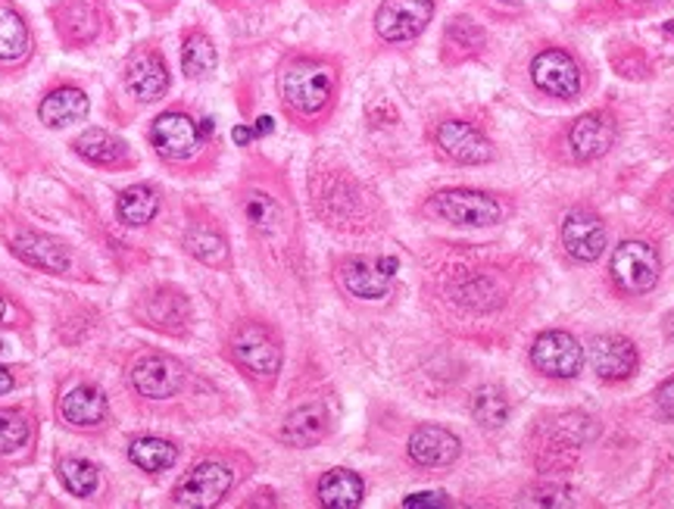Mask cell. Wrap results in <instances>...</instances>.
<instances>
[{"mask_svg":"<svg viewBox=\"0 0 674 509\" xmlns=\"http://www.w3.org/2000/svg\"><path fill=\"white\" fill-rule=\"evenodd\" d=\"M525 269L512 272L503 260H478V263L456 265L447 275L444 297L449 306L471 319H493L503 316L522 291Z\"/></svg>","mask_w":674,"mask_h":509,"instance_id":"cell-1","label":"cell"},{"mask_svg":"<svg viewBox=\"0 0 674 509\" xmlns=\"http://www.w3.org/2000/svg\"><path fill=\"white\" fill-rule=\"evenodd\" d=\"M341 88L338 63L328 57H290L278 72V94L285 103L287 116L300 125L319 123L331 113Z\"/></svg>","mask_w":674,"mask_h":509,"instance_id":"cell-2","label":"cell"},{"mask_svg":"<svg viewBox=\"0 0 674 509\" xmlns=\"http://www.w3.org/2000/svg\"><path fill=\"white\" fill-rule=\"evenodd\" d=\"M537 98L552 103H578L587 91V66L566 44H540L525 66Z\"/></svg>","mask_w":674,"mask_h":509,"instance_id":"cell-3","label":"cell"},{"mask_svg":"<svg viewBox=\"0 0 674 509\" xmlns=\"http://www.w3.org/2000/svg\"><path fill=\"white\" fill-rule=\"evenodd\" d=\"M312 206L325 225L334 228L359 231L372 225V197L363 191V184L344 172L312 179Z\"/></svg>","mask_w":674,"mask_h":509,"instance_id":"cell-4","label":"cell"},{"mask_svg":"<svg viewBox=\"0 0 674 509\" xmlns=\"http://www.w3.org/2000/svg\"><path fill=\"white\" fill-rule=\"evenodd\" d=\"M422 213L434 223L459 225V228H493L506 219V204L491 191L449 188V191L431 194Z\"/></svg>","mask_w":674,"mask_h":509,"instance_id":"cell-5","label":"cell"},{"mask_svg":"<svg viewBox=\"0 0 674 509\" xmlns=\"http://www.w3.org/2000/svg\"><path fill=\"white\" fill-rule=\"evenodd\" d=\"M609 275H613L615 287L621 294H650L659 285V275H662V260H659V250L647 241H621L615 247L613 263H609Z\"/></svg>","mask_w":674,"mask_h":509,"instance_id":"cell-6","label":"cell"},{"mask_svg":"<svg viewBox=\"0 0 674 509\" xmlns=\"http://www.w3.org/2000/svg\"><path fill=\"white\" fill-rule=\"evenodd\" d=\"M231 360L253 378H275L282 369V341L263 323H247L231 335Z\"/></svg>","mask_w":674,"mask_h":509,"instance_id":"cell-7","label":"cell"},{"mask_svg":"<svg viewBox=\"0 0 674 509\" xmlns=\"http://www.w3.org/2000/svg\"><path fill=\"white\" fill-rule=\"evenodd\" d=\"M532 366L544 378L572 382L584 369V347L572 331H562V328L540 331L532 344Z\"/></svg>","mask_w":674,"mask_h":509,"instance_id":"cell-8","label":"cell"},{"mask_svg":"<svg viewBox=\"0 0 674 509\" xmlns=\"http://www.w3.org/2000/svg\"><path fill=\"white\" fill-rule=\"evenodd\" d=\"M618 125L609 110H587L566 128V150L572 163H593L615 147Z\"/></svg>","mask_w":674,"mask_h":509,"instance_id":"cell-9","label":"cell"},{"mask_svg":"<svg viewBox=\"0 0 674 509\" xmlns=\"http://www.w3.org/2000/svg\"><path fill=\"white\" fill-rule=\"evenodd\" d=\"M397 279L393 257H344L338 263V282L356 301H381L388 297Z\"/></svg>","mask_w":674,"mask_h":509,"instance_id":"cell-10","label":"cell"},{"mask_svg":"<svg viewBox=\"0 0 674 509\" xmlns=\"http://www.w3.org/2000/svg\"><path fill=\"white\" fill-rule=\"evenodd\" d=\"M437 0H385L375 13V35L385 44L415 42L434 20Z\"/></svg>","mask_w":674,"mask_h":509,"instance_id":"cell-11","label":"cell"},{"mask_svg":"<svg viewBox=\"0 0 674 509\" xmlns=\"http://www.w3.org/2000/svg\"><path fill=\"white\" fill-rule=\"evenodd\" d=\"M434 147L449 163L484 166L493 160L491 138L469 120H444L434 128Z\"/></svg>","mask_w":674,"mask_h":509,"instance_id":"cell-12","label":"cell"},{"mask_svg":"<svg viewBox=\"0 0 674 509\" xmlns=\"http://www.w3.org/2000/svg\"><path fill=\"white\" fill-rule=\"evenodd\" d=\"M213 132V123L191 120L187 113H165L150 128V142L163 154L165 160H187L204 147L206 135Z\"/></svg>","mask_w":674,"mask_h":509,"instance_id":"cell-13","label":"cell"},{"mask_svg":"<svg viewBox=\"0 0 674 509\" xmlns=\"http://www.w3.org/2000/svg\"><path fill=\"white\" fill-rule=\"evenodd\" d=\"M559 241L574 263H596L606 250V223L591 210L578 206L562 219Z\"/></svg>","mask_w":674,"mask_h":509,"instance_id":"cell-14","label":"cell"},{"mask_svg":"<svg viewBox=\"0 0 674 509\" xmlns=\"http://www.w3.org/2000/svg\"><path fill=\"white\" fill-rule=\"evenodd\" d=\"M235 485V472L222 463H201L191 468L182 482L175 485L172 500L179 507H216Z\"/></svg>","mask_w":674,"mask_h":509,"instance_id":"cell-15","label":"cell"},{"mask_svg":"<svg viewBox=\"0 0 674 509\" xmlns=\"http://www.w3.org/2000/svg\"><path fill=\"white\" fill-rule=\"evenodd\" d=\"M637 347L621 335H596L591 341V366L599 382H625L637 372Z\"/></svg>","mask_w":674,"mask_h":509,"instance_id":"cell-16","label":"cell"},{"mask_svg":"<svg viewBox=\"0 0 674 509\" xmlns=\"http://www.w3.org/2000/svg\"><path fill=\"white\" fill-rule=\"evenodd\" d=\"M409 460L422 468L453 466L462 453L459 438L444 426H419L409 434Z\"/></svg>","mask_w":674,"mask_h":509,"instance_id":"cell-17","label":"cell"},{"mask_svg":"<svg viewBox=\"0 0 674 509\" xmlns=\"http://www.w3.org/2000/svg\"><path fill=\"white\" fill-rule=\"evenodd\" d=\"M241 213H244L247 228L260 241H278L287 231V216L282 201L266 191V188H250L241 197Z\"/></svg>","mask_w":674,"mask_h":509,"instance_id":"cell-18","label":"cell"},{"mask_svg":"<svg viewBox=\"0 0 674 509\" xmlns=\"http://www.w3.org/2000/svg\"><path fill=\"white\" fill-rule=\"evenodd\" d=\"M132 385H135V391L141 397L165 400L182 385V369H179L175 360H169L163 353H144L141 360L132 366Z\"/></svg>","mask_w":674,"mask_h":509,"instance_id":"cell-19","label":"cell"},{"mask_svg":"<svg viewBox=\"0 0 674 509\" xmlns=\"http://www.w3.org/2000/svg\"><path fill=\"white\" fill-rule=\"evenodd\" d=\"M125 91L138 101H160L169 91V69L157 50H141L125 69Z\"/></svg>","mask_w":674,"mask_h":509,"instance_id":"cell-20","label":"cell"},{"mask_svg":"<svg viewBox=\"0 0 674 509\" xmlns=\"http://www.w3.org/2000/svg\"><path fill=\"white\" fill-rule=\"evenodd\" d=\"M331 428V419H328V409L322 404H304L294 412H287L285 422L278 428V441L287 444V448H316Z\"/></svg>","mask_w":674,"mask_h":509,"instance_id":"cell-21","label":"cell"},{"mask_svg":"<svg viewBox=\"0 0 674 509\" xmlns=\"http://www.w3.org/2000/svg\"><path fill=\"white\" fill-rule=\"evenodd\" d=\"M141 316L147 319V326L163 328V331H182L191 323V304L175 287H157L144 297Z\"/></svg>","mask_w":674,"mask_h":509,"instance_id":"cell-22","label":"cell"},{"mask_svg":"<svg viewBox=\"0 0 674 509\" xmlns=\"http://www.w3.org/2000/svg\"><path fill=\"white\" fill-rule=\"evenodd\" d=\"M13 253L28 265H38L47 272H66L69 269V250L42 231H20L13 238Z\"/></svg>","mask_w":674,"mask_h":509,"instance_id":"cell-23","label":"cell"},{"mask_svg":"<svg viewBox=\"0 0 674 509\" xmlns=\"http://www.w3.org/2000/svg\"><path fill=\"white\" fill-rule=\"evenodd\" d=\"M363 494H366V485L356 472L350 468H331L319 478V488H316V497L322 507L331 509H353L363 504Z\"/></svg>","mask_w":674,"mask_h":509,"instance_id":"cell-24","label":"cell"},{"mask_svg":"<svg viewBox=\"0 0 674 509\" xmlns=\"http://www.w3.org/2000/svg\"><path fill=\"white\" fill-rule=\"evenodd\" d=\"M488 47V32L469 16H456L449 20L447 32H444V54L449 63L475 60L478 54H484Z\"/></svg>","mask_w":674,"mask_h":509,"instance_id":"cell-25","label":"cell"},{"mask_svg":"<svg viewBox=\"0 0 674 509\" xmlns=\"http://www.w3.org/2000/svg\"><path fill=\"white\" fill-rule=\"evenodd\" d=\"M60 412L62 419L76 428L101 426L106 416V397L94 385H79L62 397Z\"/></svg>","mask_w":674,"mask_h":509,"instance_id":"cell-26","label":"cell"},{"mask_svg":"<svg viewBox=\"0 0 674 509\" xmlns=\"http://www.w3.org/2000/svg\"><path fill=\"white\" fill-rule=\"evenodd\" d=\"M38 116H42V123L50 125V128L79 123V120L88 116V98H84V91H79V88H57V91H50L42 101Z\"/></svg>","mask_w":674,"mask_h":509,"instance_id":"cell-27","label":"cell"},{"mask_svg":"<svg viewBox=\"0 0 674 509\" xmlns=\"http://www.w3.org/2000/svg\"><path fill=\"white\" fill-rule=\"evenodd\" d=\"M60 29L66 42H91L98 35V0H66L60 10Z\"/></svg>","mask_w":674,"mask_h":509,"instance_id":"cell-28","label":"cell"},{"mask_svg":"<svg viewBox=\"0 0 674 509\" xmlns=\"http://www.w3.org/2000/svg\"><path fill=\"white\" fill-rule=\"evenodd\" d=\"M471 416L481 428H503L510 419V397L496 385H484L471 397Z\"/></svg>","mask_w":674,"mask_h":509,"instance_id":"cell-29","label":"cell"},{"mask_svg":"<svg viewBox=\"0 0 674 509\" xmlns=\"http://www.w3.org/2000/svg\"><path fill=\"white\" fill-rule=\"evenodd\" d=\"M187 253L206 265H228V241L216 225H194L184 238Z\"/></svg>","mask_w":674,"mask_h":509,"instance_id":"cell-30","label":"cell"},{"mask_svg":"<svg viewBox=\"0 0 674 509\" xmlns=\"http://www.w3.org/2000/svg\"><path fill=\"white\" fill-rule=\"evenodd\" d=\"M160 210V197L153 188L147 184H132L119 194V204H116V213L125 225H144L150 223Z\"/></svg>","mask_w":674,"mask_h":509,"instance_id":"cell-31","label":"cell"},{"mask_svg":"<svg viewBox=\"0 0 674 509\" xmlns=\"http://www.w3.org/2000/svg\"><path fill=\"white\" fill-rule=\"evenodd\" d=\"M665 0H584L578 7V20H615V16H640L650 13L655 7H662Z\"/></svg>","mask_w":674,"mask_h":509,"instance_id":"cell-32","label":"cell"},{"mask_svg":"<svg viewBox=\"0 0 674 509\" xmlns=\"http://www.w3.org/2000/svg\"><path fill=\"white\" fill-rule=\"evenodd\" d=\"M216 63H219L216 47H213V42L206 38L204 32H201V29H197V32H187L182 47L184 76H187V79H206V76H213Z\"/></svg>","mask_w":674,"mask_h":509,"instance_id":"cell-33","label":"cell"},{"mask_svg":"<svg viewBox=\"0 0 674 509\" xmlns=\"http://www.w3.org/2000/svg\"><path fill=\"white\" fill-rule=\"evenodd\" d=\"M72 147H76V154H79L82 160H88V163H94V166L119 163L125 154V144L116 142L113 135H106L103 128H91V132H84L82 138L72 144Z\"/></svg>","mask_w":674,"mask_h":509,"instance_id":"cell-34","label":"cell"},{"mask_svg":"<svg viewBox=\"0 0 674 509\" xmlns=\"http://www.w3.org/2000/svg\"><path fill=\"white\" fill-rule=\"evenodd\" d=\"M128 456H132V463L144 468V472H163V468L175 463L179 450H175V444L163 441V438H141V441L132 444Z\"/></svg>","mask_w":674,"mask_h":509,"instance_id":"cell-35","label":"cell"},{"mask_svg":"<svg viewBox=\"0 0 674 509\" xmlns=\"http://www.w3.org/2000/svg\"><path fill=\"white\" fill-rule=\"evenodd\" d=\"M28 50V29L25 22L0 3V60H20Z\"/></svg>","mask_w":674,"mask_h":509,"instance_id":"cell-36","label":"cell"},{"mask_svg":"<svg viewBox=\"0 0 674 509\" xmlns=\"http://www.w3.org/2000/svg\"><path fill=\"white\" fill-rule=\"evenodd\" d=\"M60 475L62 485L76 497H91L98 490V468L84 463V460H66L60 466Z\"/></svg>","mask_w":674,"mask_h":509,"instance_id":"cell-37","label":"cell"},{"mask_svg":"<svg viewBox=\"0 0 674 509\" xmlns=\"http://www.w3.org/2000/svg\"><path fill=\"white\" fill-rule=\"evenodd\" d=\"M28 441V422L16 412H0V453H13Z\"/></svg>","mask_w":674,"mask_h":509,"instance_id":"cell-38","label":"cell"},{"mask_svg":"<svg viewBox=\"0 0 674 509\" xmlns=\"http://www.w3.org/2000/svg\"><path fill=\"white\" fill-rule=\"evenodd\" d=\"M481 7H484V13H488V16H493V20H503V22H515V20H525V16H528L525 0H481Z\"/></svg>","mask_w":674,"mask_h":509,"instance_id":"cell-39","label":"cell"},{"mask_svg":"<svg viewBox=\"0 0 674 509\" xmlns=\"http://www.w3.org/2000/svg\"><path fill=\"white\" fill-rule=\"evenodd\" d=\"M403 507H449V497L444 490H422V494H409Z\"/></svg>","mask_w":674,"mask_h":509,"instance_id":"cell-40","label":"cell"},{"mask_svg":"<svg viewBox=\"0 0 674 509\" xmlns=\"http://www.w3.org/2000/svg\"><path fill=\"white\" fill-rule=\"evenodd\" d=\"M655 407H659V412H662L665 419H672L674 422V378H669L665 385L655 391Z\"/></svg>","mask_w":674,"mask_h":509,"instance_id":"cell-41","label":"cell"},{"mask_svg":"<svg viewBox=\"0 0 674 509\" xmlns=\"http://www.w3.org/2000/svg\"><path fill=\"white\" fill-rule=\"evenodd\" d=\"M235 142L241 144V147L253 142V128H244V125H238V128H235Z\"/></svg>","mask_w":674,"mask_h":509,"instance_id":"cell-42","label":"cell"},{"mask_svg":"<svg viewBox=\"0 0 674 509\" xmlns=\"http://www.w3.org/2000/svg\"><path fill=\"white\" fill-rule=\"evenodd\" d=\"M13 391V375L7 369H0V394H10Z\"/></svg>","mask_w":674,"mask_h":509,"instance_id":"cell-43","label":"cell"},{"mask_svg":"<svg viewBox=\"0 0 674 509\" xmlns=\"http://www.w3.org/2000/svg\"><path fill=\"white\" fill-rule=\"evenodd\" d=\"M0 316H3V301H0Z\"/></svg>","mask_w":674,"mask_h":509,"instance_id":"cell-44","label":"cell"}]
</instances>
